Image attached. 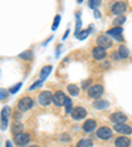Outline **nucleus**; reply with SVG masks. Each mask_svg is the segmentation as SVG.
<instances>
[{"label":"nucleus","instance_id":"obj_35","mask_svg":"<svg viewBox=\"0 0 132 147\" xmlns=\"http://www.w3.org/2000/svg\"><path fill=\"white\" fill-rule=\"evenodd\" d=\"M29 147H38V146H29Z\"/></svg>","mask_w":132,"mask_h":147},{"label":"nucleus","instance_id":"obj_6","mask_svg":"<svg viewBox=\"0 0 132 147\" xmlns=\"http://www.w3.org/2000/svg\"><path fill=\"white\" fill-rule=\"evenodd\" d=\"M87 116V110L83 107H77L71 110V117L74 119H82Z\"/></svg>","mask_w":132,"mask_h":147},{"label":"nucleus","instance_id":"obj_25","mask_svg":"<svg viewBox=\"0 0 132 147\" xmlns=\"http://www.w3.org/2000/svg\"><path fill=\"white\" fill-rule=\"evenodd\" d=\"M12 131H13V134H15V135L23 133V125H21V123H15V126H13V129H12Z\"/></svg>","mask_w":132,"mask_h":147},{"label":"nucleus","instance_id":"obj_24","mask_svg":"<svg viewBox=\"0 0 132 147\" xmlns=\"http://www.w3.org/2000/svg\"><path fill=\"white\" fill-rule=\"evenodd\" d=\"M90 30H91V29H87V30H82V32H79V33H78L75 37H77L78 40H81V41H82V40H85V38H86V37L89 36Z\"/></svg>","mask_w":132,"mask_h":147},{"label":"nucleus","instance_id":"obj_20","mask_svg":"<svg viewBox=\"0 0 132 147\" xmlns=\"http://www.w3.org/2000/svg\"><path fill=\"white\" fill-rule=\"evenodd\" d=\"M68 91L70 92L71 96H78L79 95V88H78L75 84H70V86H68Z\"/></svg>","mask_w":132,"mask_h":147},{"label":"nucleus","instance_id":"obj_34","mask_svg":"<svg viewBox=\"0 0 132 147\" xmlns=\"http://www.w3.org/2000/svg\"><path fill=\"white\" fill-rule=\"evenodd\" d=\"M95 17H101V15H99V12H98V11H95Z\"/></svg>","mask_w":132,"mask_h":147},{"label":"nucleus","instance_id":"obj_22","mask_svg":"<svg viewBox=\"0 0 132 147\" xmlns=\"http://www.w3.org/2000/svg\"><path fill=\"white\" fill-rule=\"evenodd\" d=\"M18 57H20L21 59H25V61H29V59L33 58V53L29 51V50H27V51H23Z\"/></svg>","mask_w":132,"mask_h":147},{"label":"nucleus","instance_id":"obj_30","mask_svg":"<svg viewBox=\"0 0 132 147\" xmlns=\"http://www.w3.org/2000/svg\"><path fill=\"white\" fill-rule=\"evenodd\" d=\"M21 86H23L21 83H17V84H16V86H15V87H13V88H12V89H11V93H16V92H17V91H18V89L21 88Z\"/></svg>","mask_w":132,"mask_h":147},{"label":"nucleus","instance_id":"obj_31","mask_svg":"<svg viewBox=\"0 0 132 147\" xmlns=\"http://www.w3.org/2000/svg\"><path fill=\"white\" fill-rule=\"evenodd\" d=\"M41 84H42V80H38V82H36L33 84V86L31 87V88H29V91H32V89H34V88H37V87H40Z\"/></svg>","mask_w":132,"mask_h":147},{"label":"nucleus","instance_id":"obj_11","mask_svg":"<svg viewBox=\"0 0 132 147\" xmlns=\"http://www.w3.org/2000/svg\"><path fill=\"white\" fill-rule=\"evenodd\" d=\"M31 139V135L29 134H25V133H20V134L15 135V142L18 144V146H24L29 142Z\"/></svg>","mask_w":132,"mask_h":147},{"label":"nucleus","instance_id":"obj_4","mask_svg":"<svg viewBox=\"0 0 132 147\" xmlns=\"http://www.w3.org/2000/svg\"><path fill=\"white\" fill-rule=\"evenodd\" d=\"M103 93V87L101 84H94L89 88V96L91 98H98L99 96H102Z\"/></svg>","mask_w":132,"mask_h":147},{"label":"nucleus","instance_id":"obj_14","mask_svg":"<svg viewBox=\"0 0 132 147\" xmlns=\"http://www.w3.org/2000/svg\"><path fill=\"white\" fill-rule=\"evenodd\" d=\"M114 129H115V131H118V133H122V134H131L132 133V129L129 127L128 125H126V123H120V125H115L114 126Z\"/></svg>","mask_w":132,"mask_h":147},{"label":"nucleus","instance_id":"obj_12","mask_svg":"<svg viewBox=\"0 0 132 147\" xmlns=\"http://www.w3.org/2000/svg\"><path fill=\"white\" fill-rule=\"evenodd\" d=\"M122 33H123V29H122L120 26H118V28H112V29H110V30L107 32V36L108 37H114V38H116L118 41H122L123 40Z\"/></svg>","mask_w":132,"mask_h":147},{"label":"nucleus","instance_id":"obj_28","mask_svg":"<svg viewBox=\"0 0 132 147\" xmlns=\"http://www.w3.org/2000/svg\"><path fill=\"white\" fill-rule=\"evenodd\" d=\"M7 96H8V92H7L5 89L0 88V100H5Z\"/></svg>","mask_w":132,"mask_h":147},{"label":"nucleus","instance_id":"obj_32","mask_svg":"<svg viewBox=\"0 0 132 147\" xmlns=\"http://www.w3.org/2000/svg\"><path fill=\"white\" fill-rule=\"evenodd\" d=\"M99 1H90V7H91V8H95V7H98L99 5Z\"/></svg>","mask_w":132,"mask_h":147},{"label":"nucleus","instance_id":"obj_18","mask_svg":"<svg viewBox=\"0 0 132 147\" xmlns=\"http://www.w3.org/2000/svg\"><path fill=\"white\" fill-rule=\"evenodd\" d=\"M52 70H53L52 66H45V67H42V70H41V72H40V76H41V80H42V82L49 76V74L52 72Z\"/></svg>","mask_w":132,"mask_h":147},{"label":"nucleus","instance_id":"obj_16","mask_svg":"<svg viewBox=\"0 0 132 147\" xmlns=\"http://www.w3.org/2000/svg\"><path fill=\"white\" fill-rule=\"evenodd\" d=\"M129 144H131V141L127 137H119L115 141V146L116 147H128Z\"/></svg>","mask_w":132,"mask_h":147},{"label":"nucleus","instance_id":"obj_21","mask_svg":"<svg viewBox=\"0 0 132 147\" xmlns=\"http://www.w3.org/2000/svg\"><path fill=\"white\" fill-rule=\"evenodd\" d=\"M77 147H92V141L91 139H81L77 143Z\"/></svg>","mask_w":132,"mask_h":147},{"label":"nucleus","instance_id":"obj_29","mask_svg":"<svg viewBox=\"0 0 132 147\" xmlns=\"http://www.w3.org/2000/svg\"><path fill=\"white\" fill-rule=\"evenodd\" d=\"M126 21V17H124V16H120V17H116L115 18V24H123V22Z\"/></svg>","mask_w":132,"mask_h":147},{"label":"nucleus","instance_id":"obj_33","mask_svg":"<svg viewBox=\"0 0 132 147\" xmlns=\"http://www.w3.org/2000/svg\"><path fill=\"white\" fill-rule=\"evenodd\" d=\"M5 146L7 147H12V143H11V141H7L5 142Z\"/></svg>","mask_w":132,"mask_h":147},{"label":"nucleus","instance_id":"obj_17","mask_svg":"<svg viewBox=\"0 0 132 147\" xmlns=\"http://www.w3.org/2000/svg\"><path fill=\"white\" fill-rule=\"evenodd\" d=\"M108 101L106 100H96L95 102H94V108L98 110H102V109H106V108H108Z\"/></svg>","mask_w":132,"mask_h":147},{"label":"nucleus","instance_id":"obj_36","mask_svg":"<svg viewBox=\"0 0 132 147\" xmlns=\"http://www.w3.org/2000/svg\"><path fill=\"white\" fill-rule=\"evenodd\" d=\"M0 75H1V71H0Z\"/></svg>","mask_w":132,"mask_h":147},{"label":"nucleus","instance_id":"obj_2","mask_svg":"<svg viewBox=\"0 0 132 147\" xmlns=\"http://www.w3.org/2000/svg\"><path fill=\"white\" fill-rule=\"evenodd\" d=\"M96 43L99 45V47H102V49L106 50L112 45V41H111V38L107 36V34H101V36L96 38Z\"/></svg>","mask_w":132,"mask_h":147},{"label":"nucleus","instance_id":"obj_26","mask_svg":"<svg viewBox=\"0 0 132 147\" xmlns=\"http://www.w3.org/2000/svg\"><path fill=\"white\" fill-rule=\"evenodd\" d=\"M81 25H82V22H81V13L78 12V13H77V29H75V36H77V34L79 33Z\"/></svg>","mask_w":132,"mask_h":147},{"label":"nucleus","instance_id":"obj_23","mask_svg":"<svg viewBox=\"0 0 132 147\" xmlns=\"http://www.w3.org/2000/svg\"><path fill=\"white\" fill-rule=\"evenodd\" d=\"M65 109H66V113H71V100L69 97H65Z\"/></svg>","mask_w":132,"mask_h":147},{"label":"nucleus","instance_id":"obj_13","mask_svg":"<svg viewBox=\"0 0 132 147\" xmlns=\"http://www.w3.org/2000/svg\"><path fill=\"white\" fill-rule=\"evenodd\" d=\"M83 130L86 133H91L95 130L96 127V121L95 119H87V121H85V123H83Z\"/></svg>","mask_w":132,"mask_h":147},{"label":"nucleus","instance_id":"obj_15","mask_svg":"<svg viewBox=\"0 0 132 147\" xmlns=\"http://www.w3.org/2000/svg\"><path fill=\"white\" fill-rule=\"evenodd\" d=\"M92 57L95 59H103L106 58V50L105 49H102V47H94L92 49Z\"/></svg>","mask_w":132,"mask_h":147},{"label":"nucleus","instance_id":"obj_3","mask_svg":"<svg viewBox=\"0 0 132 147\" xmlns=\"http://www.w3.org/2000/svg\"><path fill=\"white\" fill-rule=\"evenodd\" d=\"M32 107H33V100L31 97H24L18 101V110H21V112H27Z\"/></svg>","mask_w":132,"mask_h":147},{"label":"nucleus","instance_id":"obj_10","mask_svg":"<svg viewBox=\"0 0 132 147\" xmlns=\"http://www.w3.org/2000/svg\"><path fill=\"white\" fill-rule=\"evenodd\" d=\"M65 93L62 91H57L53 95V102H54V105H57V107H61V105H64V102H65Z\"/></svg>","mask_w":132,"mask_h":147},{"label":"nucleus","instance_id":"obj_5","mask_svg":"<svg viewBox=\"0 0 132 147\" xmlns=\"http://www.w3.org/2000/svg\"><path fill=\"white\" fill-rule=\"evenodd\" d=\"M52 98H53V95L50 93L49 91H45V92H41L40 95H38V102L41 105H49L52 102Z\"/></svg>","mask_w":132,"mask_h":147},{"label":"nucleus","instance_id":"obj_27","mask_svg":"<svg viewBox=\"0 0 132 147\" xmlns=\"http://www.w3.org/2000/svg\"><path fill=\"white\" fill-rule=\"evenodd\" d=\"M60 20H61V16L57 15V16H55V18H54V24H53V26H52L53 30H55V29L58 28V25H60Z\"/></svg>","mask_w":132,"mask_h":147},{"label":"nucleus","instance_id":"obj_7","mask_svg":"<svg viewBox=\"0 0 132 147\" xmlns=\"http://www.w3.org/2000/svg\"><path fill=\"white\" fill-rule=\"evenodd\" d=\"M110 118H111V121H112L115 125H120V123H124V122H126L128 117H127L124 113H122V112H116V113H112V114H111Z\"/></svg>","mask_w":132,"mask_h":147},{"label":"nucleus","instance_id":"obj_1","mask_svg":"<svg viewBox=\"0 0 132 147\" xmlns=\"http://www.w3.org/2000/svg\"><path fill=\"white\" fill-rule=\"evenodd\" d=\"M12 110L9 107H4L1 110V114H0V118H1V130H5L8 127V117H11Z\"/></svg>","mask_w":132,"mask_h":147},{"label":"nucleus","instance_id":"obj_19","mask_svg":"<svg viewBox=\"0 0 132 147\" xmlns=\"http://www.w3.org/2000/svg\"><path fill=\"white\" fill-rule=\"evenodd\" d=\"M118 54H119V58H127L129 55V51H128V49H127L124 45H122L119 47V51H118Z\"/></svg>","mask_w":132,"mask_h":147},{"label":"nucleus","instance_id":"obj_9","mask_svg":"<svg viewBox=\"0 0 132 147\" xmlns=\"http://www.w3.org/2000/svg\"><path fill=\"white\" fill-rule=\"evenodd\" d=\"M126 9H127V4L124 3V1H118V3H115L114 5H112V13L119 16L126 12Z\"/></svg>","mask_w":132,"mask_h":147},{"label":"nucleus","instance_id":"obj_8","mask_svg":"<svg viewBox=\"0 0 132 147\" xmlns=\"http://www.w3.org/2000/svg\"><path fill=\"white\" fill-rule=\"evenodd\" d=\"M96 135H98V138H101V139H110V138L112 137V131H111L110 127L103 126V127H99L98 129Z\"/></svg>","mask_w":132,"mask_h":147}]
</instances>
